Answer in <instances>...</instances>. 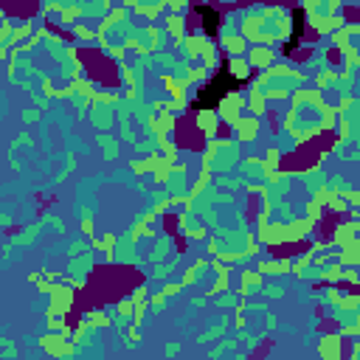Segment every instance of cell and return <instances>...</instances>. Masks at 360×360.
Wrapping results in <instances>:
<instances>
[{
  "label": "cell",
  "mask_w": 360,
  "mask_h": 360,
  "mask_svg": "<svg viewBox=\"0 0 360 360\" xmlns=\"http://www.w3.org/2000/svg\"><path fill=\"white\" fill-rule=\"evenodd\" d=\"M231 133L236 135V141H242V144L256 141L262 133V118H256V115H239L236 124L231 127Z\"/></svg>",
  "instance_id": "cell-6"
},
{
  "label": "cell",
  "mask_w": 360,
  "mask_h": 360,
  "mask_svg": "<svg viewBox=\"0 0 360 360\" xmlns=\"http://www.w3.org/2000/svg\"><path fill=\"white\" fill-rule=\"evenodd\" d=\"M324 214H326V208L324 205H318L315 200H310V203L304 205V219H310L312 225H324Z\"/></svg>",
  "instance_id": "cell-19"
},
{
  "label": "cell",
  "mask_w": 360,
  "mask_h": 360,
  "mask_svg": "<svg viewBox=\"0 0 360 360\" xmlns=\"http://www.w3.org/2000/svg\"><path fill=\"white\" fill-rule=\"evenodd\" d=\"M259 293H262V296H268V298H282L284 296V287H279V284H262Z\"/></svg>",
  "instance_id": "cell-38"
},
{
  "label": "cell",
  "mask_w": 360,
  "mask_h": 360,
  "mask_svg": "<svg viewBox=\"0 0 360 360\" xmlns=\"http://www.w3.org/2000/svg\"><path fill=\"white\" fill-rule=\"evenodd\" d=\"M268 104H270V101L265 99V93H262V90H248V96H245V110H248L251 115L262 118V115L268 113Z\"/></svg>",
  "instance_id": "cell-16"
},
{
  "label": "cell",
  "mask_w": 360,
  "mask_h": 360,
  "mask_svg": "<svg viewBox=\"0 0 360 360\" xmlns=\"http://www.w3.org/2000/svg\"><path fill=\"white\" fill-rule=\"evenodd\" d=\"M273 48H268V45H251L248 48V54H245V62L251 65V71H259V73H265L273 65Z\"/></svg>",
  "instance_id": "cell-7"
},
{
  "label": "cell",
  "mask_w": 360,
  "mask_h": 360,
  "mask_svg": "<svg viewBox=\"0 0 360 360\" xmlns=\"http://www.w3.org/2000/svg\"><path fill=\"white\" fill-rule=\"evenodd\" d=\"M340 265V268H357L360 265V245L357 239L346 242L343 248H338V259H335Z\"/></svg>",
  "instance_id": "cell-15"
},
{
  "label": "cell",
  "mask_w": 360,
  "mask_h": 360,
  "mask_svg": "<svg viewBox=\"0 0 360 360\" xmlns=\"http://www.w3.org/2000/svg\"><path fill=\"white\" fill-rule=\"evenodd\" d=\"M40 346L54 357H68V354H73L71 329H62L59 335H45V338H40Z\"/></svg>",
  "instance_id": "cell-4"
},
{
  "label": "cell",
  "mask_w": 360,
  "mask_h": 360,
  "mask_svg": "<svg viewBox=\"0 0 360 360\" xmlns=\"http://www.w3.org/2000/svg\"><path fill=\"white\" fill-rule=\"evenodd\" d=\"M326 208H329V211L335 214V217H343V214L349 211V205H346L343 200L338 197V194H332V200H329V203H326Z\"/></svg>",
  "instance_id": "cell-28"
},
{
  "label": "cell",
  "mask_w": 360,
  "mask_h": 360,
  "mask_svg": "<svg viewBox=\"0 0 360 360\" xmlns=\"http://www.w3.org/2000/svg\"><path fill=\"white\" fill-rule=\"evenodd\" d=\"M200 276H203V273H200L197 268H189V270L183 273V279H180V287H191V284H197Z\"/></svg>",
  "instance_id": "cell-34"
},
{
  "label": "cell",
  "mask_w": 360,
  "mask_h": 360,
  "mask_svg": "<svg viewBox=\"0 0 360 360\" xmlns=\"http://www.w3.org/2000/svg\"><path fill=\"white\" fill-rule=\"evenodd\" d=\"M183 236H186V239H203V236H205V225L189 222V225H186V231H183Z\"/></svg>",
  "instance_id": "cell-30"
},
{
  "label": "cell",
  "mask_w": 360,
  "mask_h": 360,
  "mask_svg": "<svg viewBox=\"0 0 360 360\" xmlns=\"http://www.w3.org/2000/svg\"><path fill=\"white\" fill-rule=\"evenodd\" d=\"M93 101H96V104H115V101H118V93H99V90H96V96H93Z\"/></svg>",
  "instance_id": "cell-37"
},
{
  "label": "cell",
  "mask_w": 360,
  "mask_h": 360,
  "mask_svg": "<svg viewBox=\"0 0 360 360\" xmlns=\"http://www.w3.org/2000/svg\"><path fill=\"white\" fill-rule=\"evenodd\" d=\"M149 298V287L147 284H138V287H133V293H130V301L138 304V301H147Z\"/></svg>",
  "instance_id": "cell-36"
},
{
  "label": "cell",
  "mask_w": 360,
  "mask_h": 360,
  "mask_svg": "<svg viewBox=\"0 0 360 360\" xmlns=\"http://www.w3.org/2000/svg\"><path fill=\"white\" fill-rule=\"evenodd\" d=\"M87 315H90V318H87V324L96 326V329H104V326H110V318H107L101 310H93V312H87Z\"/></svg>",
  "instance_id": "cell-27"
},
{
  "label": "cell",
  "mask_w": 360,
  "mask_h": 360,
  "mask_svg": "<svg viewBox=\"0 0 360 360\" xmlns=\"http://www.w3.org/2000/svg\"><path fill=\"white\" fill-rule=\"evenodd\" d=\"M282 163H284L282 149H279V147H270L268 155L262 158V177L270 175V172H279V169H282Z\"/></svg>",
  "instance_id": "cell-17"
},
{
  "label": "cell",
  "mask_w": 360,
  "mask_h": 360,
  "mask_svg": "<svg viewBox=\"0 0 360 360\" xmlns=\"http://www.w3.org/2000/svg\"><path fill=\"white\" fill-rule=\"evenodd\" d=\"M90 118H93V124H96L101 133L113 127V113H110V110H101V107H96V110L90 113Z\"/></svg>",
  "instance_id": "cell-23"
},
{
  "label": "cell",
  "mask_w": 360,
  "mask_h": 360,
  "mask_svg": "<svg viewBox=\"0 0 360 360\" xmlns=\"http://www.w3.org/2000/svg\"><path fill=\"white\" fill-rule=\"evenodd\" d=\"M169 12H172L175 17H186V15L191 12V6L186 3V0H172V3H169Z\"/></svg>",
  "instance_id": "cell-32"
},
{
  "label": "cell",
  "mask_w": 360,
  "mask_h": 360,
  "mask_svg": "<svg viewBox=\"0 0 360 360\" xmlns=\"http://www.w3.org/2000/svg\"><path fill=\"white\" fill-rule=\"evenodd\" d=\"M90 270H93V259H90V254H85V256H76V259L71 262V270H68V276H71V273L85 276V273H90Z\"/></svg>",
  "instance_id": "cell-24"
},
{
  "label": "cell",
  "mask_w": 360,
  "mask_h": 360,
  "mask_svg": "<svg viewBox=\"0 0 360 360\" xmlns=\"http://www.w3.org/2000/svg\"><path fill=\"white\" fill-rule=\"evenodd\" d=\"M340 282H346L349 287H354V284H357V270L354 268H343V279H340Z\"/></svg>",
  "instance_id": "cell-42"
},
{
  "label": "cell",
  "mask_w": 360,
  "mask_h": 360,
  "mask_svg": "<svg viewBox=\"0 0 360 360\" xmlns=\"http://www.w3.org/2000/svg\"><path fill=\"white\" fill-rule=\"evenodd\" d=\"M96 141H99V147H101V158H104V161H115V158H118V149L121 147H118V141H115L113 135L101 133Z\"/></svg>",
  "instance_id": "cell-18"
},
{
  "label": "cell",
  "mask_w": 360,
  "mask_h": 360,
  "mask_svg": "<svg viewBox=\"0 0 360 360\" xmlns=\"http://www.w3.org/2000/svg\"><path fill=\"white\" fill-rule=\"evenodd\" d=\"M343 360H349V357H343Z\"/></svg>",
  "instance_id": "cell-49"
},
{
  "label": "cell",
  "mask_w": 360,
  "mask_h": 360,
  "mask_svg": "<svg viewBox=\"0 0 360 360\" xmlns=\"http://www.w3.org/2000/svg\"><path fill=\"white\" fill-rule=\"evenodd\" d=\"M71 34L76 37L79 43H90V40H96V31L87 29L85 23H76V26H71Z\"/></svg>",
  "instance_id": "cell-26"
},
{
  "label": "cell",
  "mask_w": 360,
  "mask_h": 360,
  "mask_svg": "<svg viewBox=\"0 0 360 360\" xmlns=\"http://www.w3.org/2000/svg\"><path fill=\"white\" fill-rule=\"evenodd\" d=\"M48 298H51V310L62 312V315H68L73 310V304H76V293L65 282H57V284L48 282Z\"/></svg>",
  "instance_id": "cell-2"
},
{
  "label": "cell",
  "mask_w": 360,
  "mask_h": 360,
  "mask_svg": "<svg viewBox=\"0 0 360 360\" xmlns=\"http://www.w3.org/2000/svg\"><path fill=\"white\" fill-rule=\"evenodd\" d=\"M265 284V276L259 270H242L239 276V296H256Z\"/></svg>",
  "instance_id": "cell-13"
},
{
  "label": "cell",
  "mask_w": 360,
  "mask_h": 360,
  "mask_svg": "<svg viewBox=\"0 0 360 360\" xmlns=\"http://www.w3.org/2000/svg\"><path fill=\"white\" fill-rule=\"evenodd\" d=\"M194 130H197L203 138L214 141L219 135V115L214 113L211 107H205V110H194Z\"/></svg>",
  "instance_id": "cell-5"
},
{
  "label": "cell",
  "mask_w": 360,
  "mask_h": 360,
  "mask_svg": "<svg viewBox=\"0 0 360 360\" xmlns=\"http://www.w3.org/2000/svg\"><path fill=\"white\" fill-rule=\"evenodd\" d=\"M118 318H124V321H130V318H133V301H130V298L118 301Z\"/></svg>",
  "instance_id": "cell-40"
},
{
  "label": "cell",
  "mask_w": 360,
  "mask_h": 360,
  "mask_svg": "<svg viewBox=\"0 0 360 360\" xmlns=\"http://www.w3.org/2000/svg\"><path fill=\"white\" fill-rule=\"evenodd\" d=\"M82 233H85V236L90 233V236H93V219H90V217L82 219Z\"/></svg>",
  "instance_id": "cell-47"
},
{
  "label": "cell",
  "mask_w": 360,
  "mask_h": 360,
  "mask_svg": "<svg viewBox=\"0 0 360 360\" xmlns=\"http://www.w3.org/2000/svg\"><path fill=\"white\" fill-rule=\"evenodd\" d=\"M217 48L222 51L228 59L231 57H245L248 54V43L242 40L239 34H231V31H222V34H219V45Z\"/></svg>",
  "instance_id": "cell-8"
},
{
  "label": "cell",
  "mask_w": 360,
  "mask_h": 360,
  "mask_svg": "<svg viewBox=\"0 0 360 360\" xmlns=\"http://www.w3.org/2000/svg\"><path fill=\"white\" fill-rule=\"evenodd\" d=\"M147 304H152V307H163V304H166V296H163V293H149Z\"/></svg>",
  "instance_id": "cell-44"
},
{
  "label": "cell",
  "mask_w": 360,
  "mask_h": 360,
  "mask_svg": "<svg viewBox=\"0 0 360 360\" xmlns=\"http://www.w3.org/2000/svg\"><path fill=\"white\" fill-rule=\"evenodd\" d=\"M40 90H43L45 99H54V96H57V87H54V82H51L48 76H43V82H40Z\"/></svg>",
  "instance_id": "cell-39"
},
{
  "label": "cell",
  "mask_w": 360,
  "mask_h": 360,
  "mask_svg": "<svg viewBox=\"0 0 360 360\" xmlns=\"http://www.w3.org/2000/svg\"><path fill=\"white\" fill-rule=\"evenodd\" d=\"M329 43H332V48L338 51V54H343L346 48H352V37H349V31L340 26L338 31H332L329 34Z\"/></svg>",
  "instance_id": "cell-20"
},
{
  "label": "cell",
  "mask_w": 360,
  "mask_h": 360,
  "mask_svg": "<svg viewBox=\"0 0 360 360\" xmlns=\"http://www.w3.org/2000/svg\"><path fill=\"white\" fill-rule=\"evenodd\" d=\"M318 354L321 360H343L346 357V338H340L338 332H326L318 338Z\"/></svg>",
  "instance_id": "cell-3"
},
{
  "label": "cell",
  "mask_w": 360,
  "mask_h": 360,
  "mask_svg": "<svg viewBox=\"0 0 360 360\" xmlns=\"http://www.w3.org/2000/svg\"><path fill=\"white\" fill-rule=\"evenodd\" d=\"M23 121H29V124L40 121V110H34V107H31V110H26V113H23Z\"/></svg>",
  "instance_id": "cell-45"
},
{
  "label": "cell",
  "mask_w": 360,
  "mask_h": 360,
  "mask_svg": "<svg viewBox=\"0 0 360 360\" xmlns=\"http://www.w3.org/2000/svg\"><path fill=\"white\" fill-rule=\"evenodd\" d=\"M177 352H180V343H166V349H163V354H166V357H175Z\"/></svg>",
  "instance_id": "cell-46"
},
{
  "label": "cell",
  "mask_w": 360,
  "mask_h": 360,
  "mask_svg": "<svg viewBox=\"0 0 360 360\" xmlns=\"http://www.w3.org/2000/svg\"><path fill=\"white\" fill-rule=\"evenodd\" d=\"M161 293H163L166 298H172V296H177V293H183V287H180V282H166Z\"/></svg>",
  "instance_id": "cell-41"
},
{
  "label": "cell",
  "mask_w": 360,
  "mask_h": 360,
  "mask_svg": "<svg viewBox=\"0 0 360 360\" xmlns=\"http://www.w3.org/2000/svg\"><path fill=\"white\" fill-rule=\"evenodd\" d=\"M163 87L169 90L172 101H189V82H186L183 76H175V73H166L163 76Z\"/></svg>",
  "instance_id": "cell-11"
},
{
  "label": "cell",
  "mask_w": 360,
  "mask_h": 360,
  "mask_svg": "<svg viewBox=\"0 0 360 360\" xmlns=\"http://www.w3.org/2000/svg\"><path fill=\"white\" fill-rule=\"evenodd\" d=\"M357 304H360V296L354 290H349V293H343V298H340L338 312H357Z\"/></svg>",
  "instance_id": "cell-25"
},
{
  "label": "cell",
  "mask_w": 360,
  "mask_h": 360,
  "mask_svg": "<svg viewBox=\"0 0 360 360\" xmlns=\"http://www.w3.org/2000/svg\"><path fill=\"white\" fill-rule=\"evenodd\" d=\"M335 79H338V68H321V73L315 76V90H329L335 85Z\"/></svg>",
  "instance_id": "cell-21"
},
{
  "label": "cell",
  "mask_w": 360,
  "mask_h": 360,
  "mask_svg": "<svg viewBox=\"0 0 360 360\" xmlns=\"http://www.w3.org/2000/svg\"><path fill=\"white\" fill-rule=\"evenodd\" d=\"M87 251H90V245H87V242H82V239H76L71 248H68V256H71V259H76V256H85Z\"/></svg>",
  "instance_id": "cell-35"
},
{
  "label": "cell",
  "mask_w": 360,
  "mask_h": 360,
  "mask_svg": "<svg viewBox=\"0 0 360 360\" xmlns=\"http://www.w3.org/2000/svg\"><path fill=\"white\" fill-rule=\"evenodd\" d=\"M166 34L172 37V43H175V48L180 43H183V37L189 34V20H186V17H175V15H169L166 17Z\"/></svg>",
  "instance_id": "cell-14"
},
{
  "label": "cell",
  "mask_w": 360,
  "mask_h": 360,
  "mask_svg": "<svg viewBox=\"0 0 360 360\" xmlns=\"http://www.w3.org/2000/svg\"><path fill=\"white\" fill-rule=\"evenodd\" d=\"M130 166H133V172H135V175H147V158H138V161H133V163H130Z\"/></svg>",
  "instance_id": "cell-43"
},
{
  "label": "cell",
  "mask_w": 360,
  "mask_h": 360,
  "mask_svg": "<svg viewBox=\"0 0 360 360\" xmlns=\"http://www.w3.org/2000/svg\"><path fill=\"white\" fill-rule=\"evenodd\" d=\"M324 298L332 304V307H340V298H343V290L340 287H326L324 290Z\"/></svg>",
  "instance_id": "cell-33"
},
{
  "label": "cell",
  "mask_w": 360,
  "mask_h": 360,
  "mask_svg": "<svg viewBox=\"0 0 360 360\" xmlns=\"http://www.w3.org/2000/svg\"><path fill=\"white\" fill-rule=\"evenodd\" d=\"M222 73H225L231 82H236V85H245L254 71H251V65L245 62V57H231L225 62V68H222Z\"/></svg>",
  "instance_id": "cell-10"
},
{
  "label": "cell",
  "mask_w": 360,
  "mask_h": 360,
  "mask_svg": "<svg viewBox=\"0 0 360 360\" xmlns=\"http://www.w3.org/2000/svg\"><path fill=\"white\" fill-rule=\"evenodd\" d=\"M169 248H172V236H161V239L155 242V248H152L149 259L155 262V265H163V259H166V254H169Z\"/></svg>",
  "instance_id": "cell-22"
},
{
  "label": "cell",
  "mask_w": 360,
  "mask_h": 360,
  "mask_svg": "<svg viewBox=\"0 0 360 360\" xmlns=\"http://www.w3.org/2000/svg\"><path fill=\"white\" fill-rule=\"evenodd\" d=\"M104 54L110 59H115L118 65H124V57H127V51H124V45H107L104 48Z\"/></svg>",
  "instance_id": "cell-31"
},
{
  "label": "cell",
  "mask_w": 360,
  "mask_h": 360,
  "mask_svg": "<svg viewBox=\"0 0 360 360\" xmlns=\"http://www.w3.org/2000/svg\"><path fill=\"white\" fill-rule=\"evenodd\" d=\"M214 113L219 115V121H225L228 127H233V124H236V118L245 113V96H242L239 90L222 93V96H219V101H217V110H214Z\"/></svg>",
  "instance_id": "cell-1"
},
{
  "label": "cell",
  "mask_w": 360,
  "mask_h": 360,
  "mask_svg": "<svg viewBox=\"0 0 360 360\" xmlns=\"http://www.w3.org/2000/svg\"><path fill=\"white\" fill-rule=\"evenodd\" d=\"M256 270L262 276H284V273H290V259L287 256H265Z\"/></svg>",
  "instance_id": "cell-12"
},
{
  "label": "cell",
  "mask_w": 360,
  "mask_h": 360,
  "mask_svg": "<svg viewBox=\"0 0 360 360\" xmlns=\"http://www.w3.org/2000/svg\"><path fill=\"white\" fill-rule=\"evenodd\" d=\"M29 282H31V284H37V287H40V284H43L45 279H43V273H29Z\"/></svg>",
  "instance_id": "cell-48"
},
{
  "label": "cell",
  "mask_w": 360,
  "mask_h": 360,
  "mask_svg": "<svg viewBox=\"0 0 360 360\" xmlns=\"http://www.w3.org/2000/svg\"><path fill=\"white\" fill-rule=\"evenodd\" d=\"M357 222H352V219H346V222H338V225L332 228L329 233H326V239H329V245H338V248H343L346 242H352V239H357Z\"/></svg>",
  "instance_id": "cell-9"
},
{
  "label": "cell",
  "mask_w": 360,
  "mask_h": 360,
  "mask_svg": "<svg viewBox=\"0 0 360 360\" xmlns=\"http://www.w3.org/2000/svg\"><path fill=\"white\" fill-rule=\"evenodd\" d=\"M161 12H163V3H155V6H144V3H141L135 15H144V17H147V20H155V17L161 15Z\"/></svg>",
  "instance_id": "cell-29"
}]
</instances>
